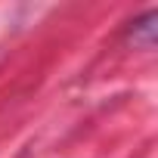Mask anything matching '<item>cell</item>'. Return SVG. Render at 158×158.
<instances>
[{
  "label": "cell",
  "mask_w": 158,
  "mask_h": 158,
  "mask_svg": "<svg viewBox=\"0 0 158 158\" xmlns=\"http://www.w3.org/2000/svg\"><path fill=\"white\" fill-rule=\"evenodd\" d=\"M158 16L149 10L146 16H139L136 22H130V40L136 44V47H143V50H152L155 47V34H158Z\"/></svg>",
  "instance_id": "6da1fadb"
}]
</instances>
